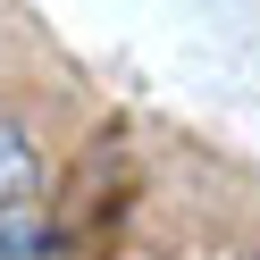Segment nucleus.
I'll return each mask as SVG.
<instances>
[{"instance_id": "f257e3e1", "label": "nucleus", "mask_w": 260, "mask_h": 260, "mask_svg": "<svg viewBox=\"0 0 260 260\" xmlns=\"http://www.w3.org/2000/svg\"><path fill=\"white\" fill-rule=\"evenodd\" d=\"M34 176H42V159H34V143H25V126L0 118V210H17L25 193H34Z\"/></svg>"}, {"instance_id": "f03ea898", "label": "nucleus", "mask_w": 260, "mask_h": 260, "mask_svg": "<svg viewBox=\"0 0 260 260\" xmlns=\"http://www.w3.org/2000/svg\"><path fill=\"white\" fill-rule=\"evenodd\" d=\"M42 252V226L25 218V210H9V218H0V260H34Z\"/></svg>"}]
</instances>
